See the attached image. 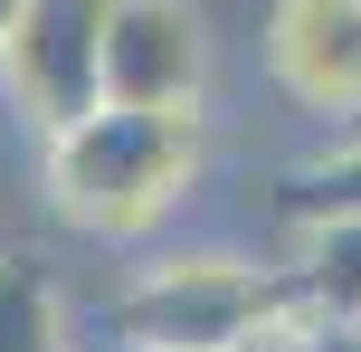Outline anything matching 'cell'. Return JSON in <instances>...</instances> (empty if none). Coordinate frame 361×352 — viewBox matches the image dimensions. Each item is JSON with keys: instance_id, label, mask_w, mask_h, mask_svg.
I'll return each mask as SVG.
<instances>
[{"instance_id": "6da1fadb", "label": "cell", "mask_w": 361, "mask_h": 352, "mask_svg": "<svg viewBox=\"0 0 361 352\" xmlns=\"http://www.w3.org/2000/svg\"><path fill=\"white\" fill-rule=\"evenodd\" d=\"M200 181V114L180 105H114L95 95L86 114L38 133V190L86 238H152Z\"/></svg>"}, {"instance_id": "7a4b0ae2", "label": "cell", "mask_w": 361, "mask_h": 352, "mask_svg": "<svg viewBox=\"0 0 361 352\" xmlns=\"http://www.w3.org/2000/svg\"><path fill=\"white\" fill-rule=\"evenodd\" d=\"M276 296H286V267L228 257V248L152 257L143 277L114 296V343H152V352H228Z\"/></svg>"}, {"instance_id": "3957f363", "label": "cell", "mask_w": 361, "mask_h": 352, "mask_svg": "<svg viewBox=\"0 0 361 352\" xmlns=\"http://www.w3.org/2000/svg\"><path fill=\"white\" fill-rule=\"evenodd\" d=\"M0 86H10L19 124H67L105 95V0H19L10 38H0Z\"/></svg>"}, {"instance_id": "277c9868", "label": "cell", "mask_w": 361, "mask_h": 352, "mask_svg": "<svg viewBox=\"0 0 361 352\" xmlns=\"http://www.w3.org/2000/svg\"><path fill=\"white\" fill-rule=\"evenodd\" d=\"M219 38L200 0H105V95L114 105H209Z\"/></svg>"}, {"instance_id": "5b68a950", "label": "cell", "mask_w": 361, "mask_h": 352, "mask_svg": "<svg viewBox=\"0 0 361 352\" xmlns=\"http://www.w3.org/2000/svg\"><path fill=\"white\" fill-rule=\"evenodd\" d=\"M257 48L295 114L361 124V0H276Z\"/></svg>"}, {"instance_id": "8992f818", "label": "cell", "mask_w": 361, "mask_h": 352, "mask_svg": "<svg viewBox=\"0 0 361 352\" xmlns=\"http://www.w3.org/2000/svg\"><path fill=\"white\" fill-rule=\"evenodd\" d=\"M286 286L324 315L361 324V210H333V219H305L286 248Z\"/></svg>"}, {"instance_id": "52a82bcc", "label": "cell", "mask_w": 361, "mask_h": 352, "mask_svg": "<svg viewBox=\"0 0 361 352\" xmlns=\"http://www.w3.org/2000/svg\"><path fill=\"white\" fill-rule=\"evenodd\" d=\"M0 352H76L57 277L38 257H19V248H0Z\"/></svg>"}, {"instance_id": "ba28073f", "label": "cell", "mask_w": 361, "mask_h": 352, "mask_svg": "<svg viewBox=\"0 0 361 352\" xmlns=\"http://www.w3.org/2000/svg\"><path fill=\"white\" fill-rule=\"evenodd\" d=\"M276 210H286V229L333 219V210H361V133L333 143V152H314V162H295L286 181H276Z\"/></svg>"}, {"instance_id": "9c48e42d", "label": "cell", "mask_w": 361, "mask_h": 352, "mask_svg": "<svg viewBox=\"0 0 361 352\" xmlns=\"http://www.w3.org/2000/svg\"><path fill=\"white\" fill-rule=\"evenodd\" d=\"M10 19H19V0H0V38H10Z\"/></svg>"}, {"instance_id": "30bf717a", "label": "cell", "mask_w": 361, "mask_h": 352, "mask_svg": "<svg viewBox=\"0 0 361 352\" xmlns=\"http://www.w3.org/2000/svg\"><path fill=\"white\" fill-rule=\"evenodd\" d=\"M114 352H152V343H114Z\"/></svg>"}]
</instances>
